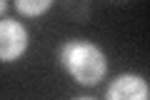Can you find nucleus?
Wrapping results in <instances>:
<instances>
[{
	"instance_id": "obj_4",
	"label": "nucleus",
	"mask_w": 150,
	"mask_h": 100,
	"mask_svg": "<svg viewBox=\"0 0 150 100\" xmlns=\"http://www.w3.org/2000/svg\"><path fill=\"white\" fill-rule=\"evenodd\" d=\"M50 5H53V0H15V8L20 10V15H25V18L43 15V13L50 10Z\"/></svg>"
},
{
	"instance_id": "obj_1",
	"label": "nucleus",
	"mask_w": 150,
	"mask_h": 100,
	"mask_svg": "<svg viewBox=\"0 0 150 100\" xmlns=\"http://www.w3.org/2000/svg\"><path fill=\"white\" fill-rule=\"evenodd\" d=\"M60 65L78 85H98L108 73L105 53L90 40H68L58 53Z\"/></svg>"
},
{
	"instance_id": "obj_2",
	"label": "nucleus",
	"mask_w": 150,
	"mask_h": 100,
	"mask_svg": "<svg viewBox=\"0 0 150 100\" xmlns=\"http://www.w3.org/2000/svg\"><path fill=\"white\" fill-rule=\"evenodd\" d=\"M28 50V30L18 20H0V63H15Z\"/></svg>"
},
{
	"instance_id": "obj_3",
	"label": "nucleus",
	"mask_w": 150,
	"mask_h": 100,
	"mask_svg": "<svg viewBox=\"0 0 150 100\" xmlns=\"http://www.w3.org/2000/svg\"><path fill=\"white\" fill-rule=\"evenodd\" d=\"M105 98L108 100H148L150 98L148 80L140 78V75H133V73L118 75V78L108 85Z\"/></svg>"
},
{
	"instance_id": "obj_5",
	"label": "nucleus",
	"mask_w": 150,
	"mask_h": 100,
	"mask_svg": "<svg viewBox=\"0 0 150 100\" xmlns=\"http://www.w3.org/2000/svg\"><path fill=\"white\" fill-rule=\"evenodd\" d=\"M5 8H8V0H0V13H5Z\"/></svg>"
}]
</instances>
